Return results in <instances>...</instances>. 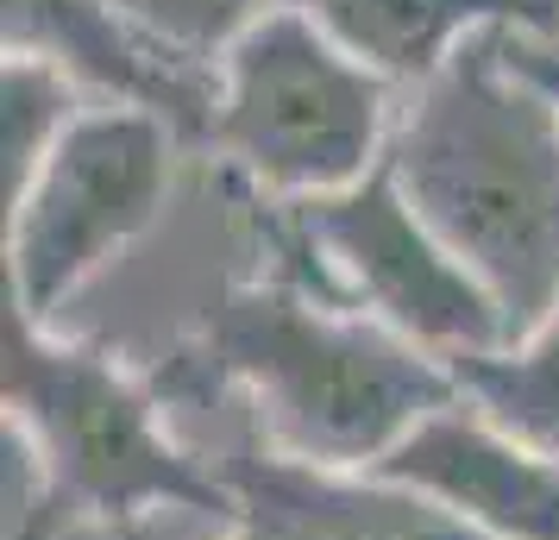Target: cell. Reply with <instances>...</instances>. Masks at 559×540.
I'll return each mask as SVG.
<instances>
[{
	"instance_id": "6da1fadb",
	"label": "cell",
	"mask_w": 559,
	"mask_h": 540,
	"mask_svg": "<svg viewBox=\"0 0 559 540\" xmlns=\"http://www.w3.org/2000/svg\"><path fill=\"white\" fill-rule=\"evenodd\" d=\"M152 384L164 403L246 396L264 446L340 471H371L421 415L459 396L440 359L296 277L227 289Z\"/></svg>"
},
{
	"instance_id": "7a4b0ae2",
	"label": "cell",
	"mask_w": 559,
	"mask_h": 540,
	"mask_svg": "<svg viewBox=\"0 0 559 540\" xmlns=\"http://www.w3.org/2000/svg\"><path fill=\"white\" fill-rule=\"evenodd\" d=\"M390 170L490 289L509 339L559 302V113L509 63L503 32L403 95Z\"/></svg>"
},
{
	"instance_id": "3957f363",
	"label": "cell",
	"mask_w": 559,
	"mask_h": 540,
	"mask_svg": "<svg viewBox=\"0 0 559 540\" xmlns=\"http://www.w3.org/2000/svg\"><path fill=\"white\" fill-rule=\"evenodd\" d=\"M0 403L7 453L32 471V496L13 540H51L63 528L102 521L127 528L157 509L233 521V490L221 465L170 434V403L107 346L57 334L7 309L0 327Z\"/></svg>"
},
{
	"instance_id": "277c9868",
	"label": "cell",
	"mask_w": 559,
	"mask_h": 540,
	"mask_svg": "<svg viewBox=\"0 0 559 540\" xmlns=\"http://www.w3.org/2000/svg\"><path fill=\"white\" fill-rule=\"evenodd\" d=\"M403 88L358 63L302 7H271L214 70L207 145L277 207L340 195L396 145Z\"/></svg>"
},
{
	"instance_id": "5b68a950",
	"label": "cell",
	"mask_w": 559,
	"mask_h": 540,
	"mask_svg": "<svg viewBox=\"0 0 559 540\" xmlns=\"http://www.w3.org/2000/svg\"><path fill=\"white\" fill-rule=\"evenodd\" d=\"M277 245L289 252L283 277L371 314L378 327L421 346L447 371L459 359L497 352L509 339L503 309L453 257V245L421 220V207L408 202L390 157L340 195L283 207Z\"/></svg>"
},
{
	"instance_id": "8992f818",
	"label": "cell",
	"mask_w": 559,
	"mask_h": 540,
	"mask_svg": "<svg viewBox=\"0 0 559 540\" xmlns=\"http://www.w3.org/2000/svg\"><path fill=\"white\" fill-rule=\"evenodd\" d=\"M182 132L145 107L88 101L45 170L7 202V309L51 327L114 257L157 227Z\"/></svg>"
},
{
	"instance_id": "52a82bcc",
	"label": "cell",
	"mask_w": 559,
	"mask_h": 540,
	"mask_svg": "<svg viewBox=\"0 0 559 540\" xmlns=\"http://www.w3.org/2000/svg\"><path fill=\"white\" fill-rule=\"evenodd\" d=\"M371 471L484 540H559V459L490 421L465 389L421 415Z\"/></svg>"
},
{
	"instance_id": "ba28073f",
	"label": "cell",
	"mask_w": 559,
	"mask_h": 540,
	"mask_svg": "<svg viewBox=\"0 0 559 540\" xmlns=\"http://www.w3.org/2000/svg\"><path fill=\"white\" fill-rule=\"evenodd\" d=\"M0 51L57 63L88 101L145 107L182 145H207L214 70L164 51L120 0H0Z\"/></svg>"
},
{
	"instance_id": "9c48e42d",
	"label": "cell",
	"mask_w": 559,
	"mask_h": 540,
	"mask_svg": "<svg viewBox=\"0 0 559 540\" xmlns=\"http://www.w3.org/2000/svg\"><path fill=\"white\" fill-rule=\"evenodd\" d=\"M233 521L221 540H484L378 471L289 459L277 446L221 453Z\"/></svg>"
},
{
	"instance_id": "30bf717a",
	"label": "cell",
	"mask_w": 559,
	"mask_h": 540,
	"mask_svg": "<svg viewBox=\"0 0 559 540\" xmlns=\"http://www.w3.org/2000/svg\"><path fill=\"white\" fill-rule=\"evenodd\" d=\"M396 88L440 76L484 32H559V0H283Z\"/></svg>"
},
{
	"instance_id": "8fae6325",
	"label": "cell",
	"mask_w": 559,
	"mask_h": 540,
	"mask_svg": "<svg viewBox=\"0 0 559 540\" xmlns=\"http://www.w3.org/2000/svg\"><path fill=\"white\" fill-rule=\"evenodd\" d=\"M453 377L490 421H503L515 440L559 459V302L497 352L459 359Z\"/></svg>"
},
{
	"instance_id": "7c38bea8",
	"label": "cell",
	"mask_w": 559,
	"mask_h": 540,
	"mask_svg": "<svg viewBox=\"0 0 559 540\" xmlns=\"http://www.w3.org/2000/svg\"><path fill=\"white\" fill-rule=\"evenodd\" d=\"M82 107L88 95L57 63L7 51L0 63V202H20V189L45 170V157L82 120Z\"/></svg>"
},
{
	"instance_id": "4fadbf2b",
	"label": "cell",
	"mask_w": 559,
	"mask_h": 540,
	"mask_svg": "<svg viewBox=\"0 0 559 540\" xmlns=\"http://www.w3.org/2000/svg\"><path fill=\"white\" fill-rule=\"evenodd\" d=\"M164 51L221 70V57L277 7V0H120Z\"/></svg>"
},
{
	"instance_id": "5bb4252c",
	"label": "cell",
	"mask_w": 559,
	"mask_h": 540,
	"mask_svg": "<svg viewBox=\"0 0 559 540\" xmlns=\"http://www.w3.org/2000/svg\"><path fill=\"white\" fill-rule=\"evenodd\" d=\"M503 45H509V63H515V70H522V76H528L559 113V45L554 38H540V32H503Z\"/></svg>"
},
{
	"instance_id": "9a60e30c",
	"label": "cell",
	"mask_w": 559,
	"mask_h": 540,
	"mask_svg": "<svg viewBox=\"0 0 559 540\" xmlns=\"http://www.w3.org/2000/svg\"><path fill=\"white\" fill-rule=\"evenodd\" d=\"M554 45H559V32H554Z\"/></svg>"
}]
</instances>
